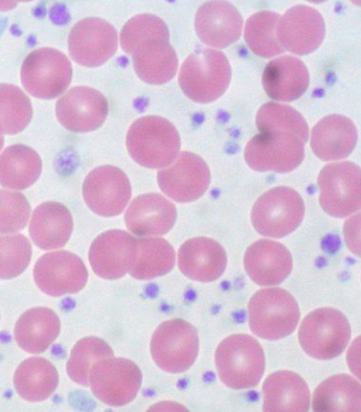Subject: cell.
Here are the masks:
<instances>
[{
    "label": "cell",
    "mask_w": 361,
    "mask_h": 412,
    "mask_svg": "<svg viewBox=\"0 0 361 412\" xmlns=\"http://www.w3.org/2000/svg\"><path fill=\"white\" fill-rule=\"evenodd\" d=\"M120 42L142 81L161 85L176 75L177 55L169 43L167 25L160 18L147 14L133 17L122 28Z\"/></svg>",
    "instance_id": "1"
},
{
    "label": "cell",
    "mask_w": 361,
    "mask_h": 412,
    "mask_svg": "<svg viewBox=\"0 0 361 412\" xmlns=\"http://www.w3.org/2000/svg\"><path fill=\"white\" fill-rule=\"evenodd\" d=\"M126 146L131 158L149 168H164L178 156L180 142L173 125L158 116L137 119L126 136Z\"/></svg>",
    "instance_id": "2"
},
{
    "label": "cell",
    "mask_w": 361,
    "mask_h": 412,
    "mask_svg": "<svg viewBox=\"0 0 361 412\" xmlns=\"http://www.w3.org/2000/svg\"><path fill=\"white\" fill-rule=\"evenodd\" d=\"M231 77L230 63L222 52L200 47L183 63L178 82L189 99L198 103H209L225 92Z\"/></svg>",
    "instance_id": "3"
},
{
    "label": "cell",
    "mask_w": 361,
    "mask_h": 412,
    "mask_svg": "<svg viewBox=\"0 0 361 412\" xmlns=\"http://www.w3.org/2000/svg\"><path fill=\"white\" fill-rule=\"evenodd\" d=\"M215 363L225 385L236 389H247L257 386L263 376L264 354L255 338L245 334L233 335L217 347Z\"/></svg>",
    "instance_id": "4"
},
{
    "label": "cell",
    "mask_w": 361,
    "mask_h": 412,
    "mask_svg": "<svg viewBox=\"0 0 361 412\" xmlns=\"http://www.w3.org/2000/svg\"><path fill=\"white\" fill-rule=\"evenodd\" d=\"M300 318L298 305L286 290L271 287L257 291L248 304V322L252 332L269 340L289 335Z\"/></svg>",
    "instance_id": "5"
},
{
    "label": "cell",
    "mask_w": 361,
    "mask_h": 412,
    "mask_svg": "<svg viewBox=\"0 0 361 412\" xmlns=\"http://www.w3.org/2000/svg\"><path fill=\"white\" fill-rule=\"evenodd\" d=\"M351 335L348 319L338 310L324 307L310 313L302 321L298 339L312 358L331 359L343 352Z\"/></svg>",
    "instance_id": "6"
},
{
    "label": "cell",
    "mask_w": 361,
    "mask_h": 412,
    "mask_svg": "<svg viewBox=\"0 0 361 412\" xmlns=\"http://www.w3.org/2000/svg\"><path fill=\"white\" fill-rule=\"evenodd\" d=\"M20 78L23 87L32 96L54 99L68 87L72 78L71 63L63 53L54 48H38L24 60Z\"/></svg>",
    "instance_id": "7"
},
{
    "label": "cell",
    "mask_w": 361,
    "mask_h": 412,
    "mask_svg": "<svg viewBox=\"0 0 361 412\" xmlns=\"http://www.w3.org/2000/svg\"><path fill=\"white\" fill-rule=\"evenodd\" d=\"M199 351L197 330L182 319L163 322L155 330L150 352L155 363L164 371L179 373L195 361Z\"/></svg>",
    "instance_id": "8"
},
{
    "label": "cell",
    "mask_w": 361,
    "mask_h": 412,
    "mask_svg": "<svg viewBox=\"0 0 361 412\" xmlns=\"http://www.w3.org/2000/svg\"><path fill=\"white\" fill-rule=\"evenodd\" d=\"M304 204L299 194L277 187L262 194L254 204L251 220L255 229L269 237H282L297 228L302 220Z\"/></svg>",
    "instance_id": "9"
},
{
    "label": "cell",
    "mask_w": 361,
    "mask_h": 412,
    "mask_svg": "<svg viewBox=\"0 0 361 412\" xmlns=\"http://www.w3.org/2000/svg\"><path fill=\"white\" fill-rule=\"evenodd\" d=\"M305 144L300 138L288 132H261L246 145L245 159L256 171L290 172L302 161Z\"/></svg>",
    "instance_id": "10"
},
{
    "label": "cell",
    "mask_w": 361,
    "mask_h": 412,
    "mask_svg": "<svg viewBox=\"0 0 361 412\" xmlns=\"http://www.w3.org/2000/svg\"><path fill=\"white\" fill-rule=\"evenodd\" d=\"M142 373L132 361L114 356L97 362L92 368L89 385L104 404L121 406L131 402L142 384Z\"/></svg>",
    "instance_id": "11"
},
{
    "label": "cell",
    "mask_w": 361,
    "mask_h": 412,
    "mask_svg": "<svg viewBox=\"0 0 361 412\" xmlns=\"http://www.w3.org/2000/svg\"><path fill=\"white\" fill-rule=\"evenodd\" d=\"M319 202L330 216L343 218L360 207V170L352 162L326 166L318 177Z\"/></svg>",
    "instance_id": "12"
},
{
    "label": "cell",
    "mask_w": 361,
    "mask_h": 412,
    "mask_svg": "<svg viewBox=\"0 0 361 412\" xmlns=\"http://www.w3.org/2000/svg\"><path fill=\"white\" fill-rule=\"evenodd\" d=\"M71 58L85 67L102 65L117 49V32L107 21L95 17L78 21L71 29L68 39Z\"/></svg>",
    "instance_id": "13"
},
{
    "label": "cell",
    "mask_w": 361,
    "mask_h": 412,
    "mask_svg": "<svg viewBox=\"0 0 361 412\" xmlns=\"http://www.w3.org/2000/svg\"><path fill=\"white\" fill-rule=\"evenodd\" d=\"M34 280L47 295L60 296L75 294L85 285L88 273L82 261L67 251L49 252L35 263Z\"/></svg>",
    "instance_id": "14"
},
{
    "label": "cell",
    "mask_w": 361,
    "mask_h": 412,
    "mask_svg": "<svg viewBox=\"0 0 361 412\" xmlns=\"http://www.w3.org/2000/svg\"><path fill=\"white\" fill-rule=\"evenodd\" d=\"M82 195L92 212L103 217H112L125 209L131 196V187L128 177L121 169L104 166L87 175Z\"/></svg>",
    "instance_id": "15"
},
{
    "label": "cell",
    "mask_w": 361,
    "mask_h": 412,
    "mask_svg": "<svg viewBox=\"0 0 361 412\" xmlns=\"http://www.w3.org/2000/svg\"><path fill=\"white\" fill-rule=\"evenodd\" d=\"M157 181L161 191L173 200L190 202L207 191L210 173L201 157L183 151L169 166L158 172Z\"/></svg>",
    "instance_id": "16"
},
{
    "label": "cell",
    "mask_w": 361,
    "mask_h": 412,
    "mask_svg": "<svg viewBox=\"0 0 361 412\" xmlns=\"http://www.w3.org/2000/svg\"><path fill=\"white\" fill-rule=\"evenodd\" d=\"M109 107L104 96L98 90L85 86L69 89L56 102V115L66 129L74 132H87L104 122Z\"/></svg>",
    "instance_id": "17"
},
{
    "label": "cell",
    "mask_w": 361,
    "mask_h": 412,
    "mask_svg": "<svg viewBox=\"0 0 361 412\" xmlns=\"http://www.w3.org/2000/svg\"><path fill=\"white\" fill-rule=\"evenodd\" d=\"M276 33L284 50L305 55L312 53L322 44L325 25L316 9L306 5H296L279 18Z\"/></svg>",
    "instance_id": "18"
},
{
    "label": "cell",
    "mask_w": 361,
    "mask_h": 412,
    "mask_svg": "<svg viewBox=\"0 0 361 412\" xmlns=\"http://www.w3.org/2000/svg\"><path fill=\"white\" fill-rule=\"evenodd\" d=\"M137 239L126 231L112 230L97 237L89 251L90 264L99 277L118 279L129 273L134 263Z\"/></svg>",
    "instance_id": "19"
},
{
    "label": "cell",
    "mask_w": 361,
    "mask_h": 412,
    "mask_svg": "<svg viewBox=\"0 0 361 412\" xmlns=\"http://www.w3.org/2000/svg\"><path fill=\"white\" fill-rule=\"evenodd\" d=\"M195 27L203 43L215 48H224L240 38L243 19L237 8L231 3L209 1L197 10Z\"/></svg>",
    "instance_id": "20"
},
{
    "label": "cell",
    "mask_w": 361,
    "mask_h": 412,
    "mask_svg": "<svg viewBox=\"0 0 361 412\" xmlns=\"http://www.w3.org/2000/svg\"><path fill=\"white\" fill-rule=\"evenodd\" d=\"M176 218L174 204L164 196L154 193L137 196L129 205L125 223L133 234L152 237L167 233Z\"/></svg>",
    "instance_id": "21"
},
{
    "label": "cell",
    "mask_w": 361,
    "mask_h": 412,
    "mask_svg": "<svg viewBox=\"0 0 361 412\" xmlns=\"http://www.w3.org/2000/svg\"><path fill=\"white\" fill-rule=\"evenodd\" d=\"M227 263L223 247L215 240L195 237L185 242L178 252V265L187 277L199 282H211L224 272Z\"/></svg>",
    "instance_id": "22"
},
{
    "label": "cell",
    "mask_w": 361,
    "mask_h": 412,
    "mask_svg": "<svg viewBox=\"0 0 361 412\" xmlns=\"http://www.w3.org/2000/svg\"><path fill=\"white\" fill-rule=\"evenodd\" d=\"M244 265L248 276L257 285H276L290 274L293 261L288 249L282 244L260 239L247 249Z\"/></svg>",
    "instance_id": "23"
},
{
    "label": "cell",
    "mask_w": 361,
    "mask_h": 412,
    "mask_svg": "<svg viewBox=\"0 0 361 412\" xmlns=\"http://www.w3.org/2000/svg\"><path fill=\"white\" fill-rule=\"evenodd\" d=\"M357 131L353 122L338 114L325 116L313 127L311 146L315 155L323 161H335L347 157L354 149Z\"/></svg>",
    "instance_id": "24"
},
{
    "label": "cell",
    "mask_w": 361,
    "mask_h": 412,
    "mask_svg": "<svg viewBox=\"0 0 361 412\" xmlns=\"http://www.w3.org/2000/svg\"><path fill=\"white\" fill-rule=\"evenodd\" d=\"M305 65L293 56H282L266 65L262 85L267 95L280 101H292L300 97L309 85Z\"/></svg>",
    "instance_id": "25"
},
{
    "label": "cell",
    "mask_w": 361,
    "mask_h": 412,
    "mask_svg": "<svg viewBox=\"0 0 361 412\" xmlns=\"http://www.w3.org/2000/svg\"><path fill=\"white\" fill-rule=\"evenodd\" d=\"M73 226L72 216L64 205L47 201L35 209L29 233L35 245L42 249L50 250L61 248L66 244Z\"/></svg>",
    "instance_id": "26"
},
{
    "label": "cell",
    "mask_w": 361,
    "mask_h": 412,
    "mask_svg": "<svg viewBox=\"0 0 361 412\" xmlns=\"http://www.w3.org/2000/svg\"><path fill=\"white\" fill-rule=\"evenodd\" d=\"M263 411H307L310 395L308 386L298 374L280 370L269 375L262 387Z\"/></svg>",
    "instance_id": "27"
},
{
    "label": "cell",
    "mask_w": 361,
    "mask_h": 412,
    "mask_svg": "<svg viewBox=\"0 0 361 412\" xmlns=\"http://www.w3.org/2000/svg\"><path fill=\"white\" fill-rule=\"evenodd\" d=\"M58 316L47 307H35L23 313L14 328L15 339L27 352L45 351L56 339L60 331Z\"/></svg>",
    "instance_id": "28"
},
{
    "label": "cell",
    "mask_w": 361,
    "mask_h": 412,
    "mask_svg": "<svg viewBox=\"0 0 361 412\" xmlns=\"http://www.w3.org/2000/svg\"><path fill=\"white\" fill-rule=\"evenodd\" d=\"M59 375L56 368L42 357H30L17 368L13 383L18 395L35 402L47 399L56 389Z\"/></svg>",
    "instance_id": "29"
},
{
    "label": "cell",
    "mask_w": 361,
    "mask_h": 412,
    "mask_svg": "<svg viewBox=\"0 0 361 412\" xmlns=\"http://www.w3.org/2000/svg\"><path fill=\"white\" fill-rule=\"evenodd\" d=\"M42 161L39 154L24 144L7 147L0 155V184L13 189H24L39 178Z\"/></svg>",
    "instance_id": "30"
},
{
    "label": "cell",
    "mask_w": 361,
    "mask_h": 412,
    "mask_svg": "<svg viewBox=\"0 0 361 412\" xmlns=\"http://www.w3.org/2000/svg\"><path fill=\"white\" fill-rule=\"evenodd\" d=\"M360 385L346 374L331 376L323 381L313 394L314 411H360Z\"/></svg>",
    "instance_id": "31"
},
{
    "label": "cell",
    "mask_w": 361,
    "mask_h": 412,
    "mask_svg": "<svg viewBox=\"0 0 361 412\" xmlns=\"http://www.w3.org/2000/svg\"><path fill=\"white\" fill-rule=\"evenodd\" d=\"M176 254L173 246L159 237L137 239L136 253L129 274L138 280H152L173 268Z\"/></svg>",
    "instance_id": "32"
},
{
    "label": "cell",
    "mask_w": 361,
    "mask_h": 412,
    "mask_svg": "<svg viewBox=\"0 0 361 412\" xmlns=\"http://www.w3.org/2000/svg\"><path fill=\"white\" fill-rule=\"evenodd\" d=\"M280 15L269 11L252 15L247 20L244 37L250 50L256 55L270 58L283 53L276 33Z\"/></svg>",
    "instance_id": "33"
},
{
    "label": "cell",
    "mask_w": 361,
    "mask_h": 412,
    "mask_svg": "<svg viewBox=\"0 0 361 412\" xmlns=\"http://www.w3.org/2000/svg\"><path fill=\"white\" fill-rule=\"evenodd\" d=\"M32 116L30 99L18 87L0 84V134L16 135L29 124Z\"/></svg>",
    "instance_id": "34"
},
{
    "label": "cell",
    "mask_w": 361,
    "mask_h": 412,
    "mask_svg": "<svg viewBox=\"0 0 361 412\" xmlns=\"http://www.w3.org/2000/svg\"><path fill=\"white\" fill-rule=\"evenodd\" d=\"M114 356L110 346L97 337H86L79 340L73 347L66 365L69 377L75 382L89 385L90 373L98 361Z\"/></svg>",
    "instance_id": "35"
},
{
    "label": "cell",
    "mask_w": 361,
    "mask_h": 412,
    "mask_svg": "<svg viewBox=\"0 0 361 412\" xmlns=\"http://www.w3.org/2000/svg\"><path fill=\"white\" fill-rule=\"evenodd\" d=\"M260 132L278 130L293 134L306 142L308 125L304 118L290 106L269 102L260 107L256 116Z\"/></svg>",
    "instance_id": "36"
},
{
    "label": "cell",
    "mask_w": 361,
    "mask_h": 412,
    "mask_svg": "<svg viewBox=\"0 0 361 412\" xmlns=\"http://www.w3.org/2000/svg\"><path fill=\"white\" fill-rule=\"evenodd\" d=\"M30 242L19 233L0 234V279L8 280L21 274L30 263Z\"/></svg>",
    "instance_id": "37"
},
{
    "label": "cell",
    "mask_w": 361,
    "mask_h": 412,
    "mask_svg": "<svg viewBox=\"0 0 361 412\" xmlns=\"http://www.w3.org/2000/svg\"><path fill=\"white\" fill-rule=\"evenodd\" d=\"M30 210V206L23 194L0 189V233H14L24 228Z\"/></svg>",
    "instance_id": "38"
},
{
    "label": "cell",
    "mask_w": 361,
    "mask_h": 412,
    "mask_svg": "<svg viewBox=\"0 0 361 412\" xmlns=\"http://www.w3.org/2000/svg\"><path fill=\"white\" fill-rule=\"evenodd\" d=\"M360 214L349 218L345 223L343 233L348 246L352 252L360 256Z\"/></svg>",
    "instance_id": "39"
},
{
    "label": "cell",
    "mask_w": 361,
    "mask_h": 412,
    "mask_svg": "<svg viewBox=\"0 0 361 412\" xmlns=\"http://www.w3.org/2000/svg\"><path fill=\"white\" fill-rule=\"evenodd\" d=\"M360 341L359 337L353 342L352 348L349 350L348 361L351 368V370L359 377V368L356 366L357 364L355 362V359L359 360V349H360ZM359 367V366H358Z\"/></svg>",
    "instance_id": "40"
},
{
    "label": "cell",
    "mask_w": 361,
    "mask_h": 412,
    "mask_svg": "<svg viewBox=\"0 0 361 412\" xmlns=\"http://www.w3.org/2000/svg\"><path fill=\"white\" fill-rule=\"evenodd\" d=\"M4 143V137L0 134V150L3 147Z\"/></svg>",
    "instance_id": "41"
}]
</instances>
